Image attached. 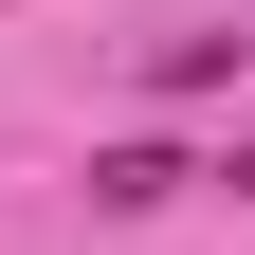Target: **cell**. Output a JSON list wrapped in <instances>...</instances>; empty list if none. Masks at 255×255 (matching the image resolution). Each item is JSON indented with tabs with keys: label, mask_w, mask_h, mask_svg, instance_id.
Wrapping results in <instances>:
<instances>
[{
	"label": "cell",
	"mask_w": 255,
	"mask_h": 255,
	"mask_svg": "<svg viewBox=\"0 0 255 255\" xmlns=\"http://www.w3.org/2000/svg\"><path fill=\"white\" fill-rule=\"evenodd\" d=\"M219 182H237V201H255V146H237V164H219Z\"/></svg>",
	"instance_id": "obj_1"
}]
</instances>
